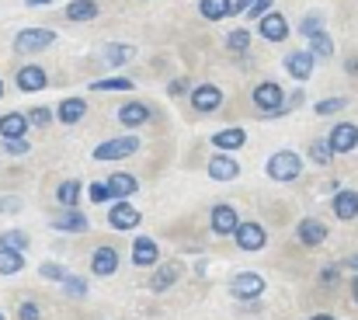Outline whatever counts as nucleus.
<instances>
[{
    "instance_id": "1",
    "label": "nucleus",
    "mask_w": 358,
    "mask_h": 320,
    "mask_svg": "<svg viewBox=\"0 0 358 320\" xmlns=\"http://www.w3.org/2000/svg\"><path fill=\"white\" fill-rule=\"evenodd\" d=\"M299 171H303V160L292 150H278L268 160V178H275V181H292V178H299Z\"/></svg>"
},
{
    "instance_id": "2",
    "label": "nucleus",
    "mask_w": 358,
    "mask_h": 320,
    "mask_svg": "<svg viewBox=\"0 0 358 320\" xmlns=\"http://www.w3.org/2000/svg\"><path fill=\"white\" fill-rule=\"evenodd\" d=\"M52 42H56V32H49V28H24V32H17L14 49L17 53H42Z\"/></svg>"
},
{
    "instance_id": "3",
    "label": "nucleus",
    "mask_w": 358,
    "mask_h": 320,
    "mask_svg": "<svg viewBox=\"0 0 358 320\" xmlns=\"http://www.w3.org/2000/svg\"><path fill=\"white\" fill-rule=\"evenodd\" d=\"M254 105L261 108V111H268V115H282V105H285V98H282V88L275 84V81H264V84H257L254 88Z\"/></svg>"
},
{
    "instance_id": "4",
    "label": "nucleus",
    "mask_w": 358,
    "mask_h": 320,
    "mask_svg": "<svg viewBox=\"0 0 358 320\" xmlns=\"http://www.w3.org/2000/svg\"><path fill=\"white\" fill-rule=\"evenodd\" d=\"M136 150H139V139H136V136H119V139L101 143V146L94 150V160H122V157H129V153H136Z\"/></svg>"
},
{
    "instance_id": "5",
    "label": "nucleus",
    "mask_w": 358,
    "mask_h": 320,
    "mask_svg": "<svg viewBox=\"0 0 358 320\" xmlns=\"http://www.w3.org/2000/svg\"><path fill=\"white\" fill-rule=\"evenodd\" d=\"M327 146H331V153H352L358 146V125L355 122H338L331 139H327Z\"/></svg>"
},
{
    "instance_id": "6",
    "label": "nucleus",
    "mask_w": 358,
    "mask_h": 320,
    "mask_svg": "<svg viewBox=\"0 0 358 320\" xmlns=\"http://www.w3.org/2000/svg\"><path fill=\"white\" fill-rule=\"evenodd\" d=\"M234 237H237V244L243 251H261V247L268 244V233H264L261 223H237Z\"/></svg>"
},
{
    "instance_id": "7",
    "label": "nucleus",
    "mask_w": 358,
    "mask_h": 320,
    "mask_svg": "<svg viewBox=\"0 0 358 320\" xmlns=\"http://www.w3.org/2000/svg\"><path fill=\"white\" fill-rule=\"evenodd\" d=\"M14 81H17V88H21V91H28V95H35V91H42V88L49 84V77H45V70H42V67H35V63H28V67H21Z\"/></svg>"
},
{
    "instance_id": "8",
    "label": "nucleus",
    "mask_w": 358,
    "mask_h": 320,
    "mask_svg": "<svg viewBox=\"0 0 358 320\" xmlns=\"http://www.w3.org/2000/svg\"><path fill=\"white\" fill-rule=\"evenodd\" d=\"M264 293V279L261 275H254V272H243L234 279V296L237 300H257Z\"/></svg>"
},
{
    "instance_id": "9",
    "label": "nucleus",
    "mask_w": 358,
    "mask_h": 320,
    "mask_svg": "<svg viewBox=\"0 0 358 320\" xmlns=\"http://www.w3.org/2000/svg\"><path fill=\"white\" fill-rule=\"evenodd\" d=\"M192 105H195V111H216L223 105V91L213 88V84H202V88L192 91Z\"/></svg>"
},
{
    "instance_id": "10",
    "label": "nucleus",
    "mask_w": 358,
    "mask_h": 320,
    "mask_svg": "<svg viewBox=\"0 0 358 320\" xmlns=\"http://www.w3.org/2000/svg\"><path fill=\"white\" fill-rule=\"evenodd\" d=\"M296 237H299V244L317 247V244H324V240H327V226H324L320 219H303V223L296 226Z\"/></svg>"
},
{
    "instance_id": "11",
    "label": "nucleus",
    "mask_w": 358,
    "mask_h": 320,
    "mask_svg": "<svg viewBox=\"0 0 358 320\" xmlns=\"http://www.w3.org/2000/svg\"><path fill=\"white\" fill-rule=\"evenodd\" d=\"M108 223H112L115 230H136V226H139V209L129 206V202H115L112 213H108Z\"/></svg>"
},
{
    "instance_id": "12",
    "label": "nucleus",
    "mask_w": 358,
    "mask_h": 320,
    "mask_svg": "<svg viewBox=\"0 0 358 320\" xmlns=\"http://www.w3.org/2000/svg\"><path fill=\"white\" fill-rule=\"evenodd\" d=\"M261 35H264L268 42H282V39L289 35V21H285L282 14H275V11H268V14L261 18Z\"/></svg>"
},
{
    "instance_id": "13",
    "label": "nucleus",
    "mask_w": 358,
    "mask_h": 320,
    "mask_svg": "<svg viewBox=\"0 0 358 320\" xmlns=\"http://www.w3.org/2000/svg\"><path fill=\"white\" fill-rule=\"evenodd\" d=\"M24 132H28V118H24L21 111L0 115V136H3V139H24Z\"/></svg>"
},
{
    "instance_id": "14",
    "label": "nucleus",
    "mask_w": 358,
    "mask_h": 320,
    "mask_svg": "<svg viewBox=\"0 0 358 320\" xmlns=\"http://www.w3.org/2000/svg\"><path fill=\"white\" fill-rule=\"evenodd\" d=\"M91 268H94V275H112L115 268H119V251L115 247H98L94 251V258H91Z\"/></svg>"
},
{
    "instance_id": "15",
    "label": "nucleus",
    "mask_w": 358,
    "mask_h": 320,
    "mask_svg": "<svg viewBox=\"0 0 358 320\" xmlns=\"http://www.w3.org/2000/svg\"><path fill=\"white\" fill-rule=\"evenodd\" d=\"M52 226L63 230V233H84L87 230V216L80 213V209H63V213L52 219Z\"/></svg>"
},
{
    "instance_id": "16",
    "label": "nucleus",
    "mask_w": 358,
    "mask_h": 320,
    "mask_svg": "<svg viewBox=\"0 0 358 320\" xmlns=\"http://www.w3.org/2000/svg\"><path fill=\"white\" fill-rule=\"evenodd\" d=\"M209 174L216 178V181H234L240 174V164L234 157H227V153H220V157H213L209 160Z\"/></svg>"
},
{
    "instance_id": "17",
    "label": "nucleus",
    "mask_w": 358,
    "mask_h": 320,
    "mask_svg": "<svg viewBox=\"0 0 358 320\" xmlns=\"http://www.w3.org/2000/svg\"><path fill=\"white\" fill-rule=\"evenodd\" d=\"M237 209L234 206H216L213 209V233H220V237H227V233H234L237 230Z\"/></svg>"
},
{
    "instance_id": "18",
    "label": "nucleus",
    "mask_w": 358,
    "mask_h": 320,
    "mask_svg": "<svg viewBox=\"0 0 358 320\" xmlns=\"http://www.w3.org/2000/svg\"><path fill=\"white\" fill-rule=\"evenodd\" d=\"M285 70H289L296 81H310V74H313V56H310V53H289V56H285Z\"/></svg>"
},
{
    "instance_id": "19",
    "label": "nucleus",
    "mask_w": 358,
    "mask_h": 320,
    "mask_svg": "<svg viewBox=\"0 0 358 320\" xmlns=\"http://www.w3.org/2000/svg\"><path fill=\"white\" fill-rule=\"evenodd\" d=\"M132 261H136L139 268L157 265V240H150V237H136V244H132Z\"/></svg>"
},
{
    "instance_id": "20",
    "label": "nucleus",
    "mask_w": 358,
    "mask_h": 320,
    "mask_svg": "<svg viewBox=\"0 0 358 320\" xmlns=\"http://www.w3.org/2000/svg\"><path fill=\"white\" fill-rule=\"evenodd\" d=\"M178 275H181V265H178V261H164V265L157 268V275H153V282H150V289H157V293H164V289H171V286L178 282Z\"/></svg>"
},
{
    "instance_id": "21",
    "label": "nucleus",
    "mask_w": 358,
    "mask_h": 320,
    "mask_svg": "<svg viewBox=\"0 0 358 320\" xmlns=\"http://www.w3.org/2000/svg\"><path fill=\"white\" fill-rule=\"evenodd\" d=\"M119 122L122 125H129V129H136V125L150 122V108L143 105V102H129V105L119 108Z\"/></svg>"
},
{
    "instance_id": "22",
    "label": "nucleus",
    "mask_w": 358,
    "mask_h": 320,
    "mask_svg": "<svg viewBox=\"0 0 358 320\" xmlns=\"http://www.w3.org/2000/svg\"><path fill=\"white\" fill-rule=\"evenodd\" d=\"M108 188H112V199H119V202H125L129 195H136L139 181H136L132 174H112V178H108Z\"/></svg>"
},
{
    "instance_id": "23",
    "label": "nucleus",
    "mask_w": 358,
    "mask_h": 320,
    "mask_svg": "<svg viewBox=\"0 0 358 320\" xmlns=\"http://www.w3.org/2000/svg\"><path fill=\"white\" fill-rule=\"evenodd\" d=\"M331 206H334V216H338V219H355L358 216V195L355 192H338Z\"/></svg>"
},
{
    "instance_id": "24",
    "label": "nucleus",
    "mask_w": 358,
    "mask_h": 320,
    "mask_svg": "<svg viewBox=\"0 0 358 320\" xmlns=\"http://www.w3.org/2000/svg\"><path fill=\"white\" fill-rule=\"evenodd\" d=\"M199 11H202L206 21H223V18L234 14V4H230V0H202Z\"/></svg>"
},
{
    "instance_id": "25",
    "label": "nucleus",
    "mask_w": 358,
    "mask_h": 320,
    "mask_svg": "<svg viewBox=\"0 0 358 320\" xmlns=\"http://www.w3.org/2000/svg\"><path fill=\"white\" fill-rule=\"evenodd\" d=\"M243 143H247V132L243 129H223V132L213 136V146L216 150H240Z\"/></svg>"
},
{
    "instance_id": "26",
    "label": "nucleus",
    "mask_w": 358,
    "mask_h": 320,
    "mask_svg": "<svg viewBox=\"0 0 358 320\" xmlns=\"http://www.w3.org/2000/svg\"><path fill=\"white\" fill-rule=\"evenodd\" d=\"M66 18H70V21H94V18H98V4H94V0H70Z\"/></svg>"
},
{
    "instance_id": "27",
    "label": "nucleus",
    "mask_w": 358,
    "mask_h": 320,
    "mask_svg": "<svg viewBox=\"0 0 358 320\" xmlns=\"http://www.w3.org/2000/svg\"><path fill=\"white\" fill-rule=\"evenodd\" d=\"M84 111H87V102H84V98H66V102L59 105V122L73 125V122L84 118Z\"/></svg>"
},
{
    "instance_id": "28",
    "label": "nucleus",
    "mask_w": 358,
    "mask_h": 320,
    "mask_svg": "<svg viewBox=\"0 0 358 320\" xmlns=\"http://www.w3.org/2000/svg\"><path fill=\"white\" fill-rule=\"evenodd\" d=\"M56 199H59V206H63V209H73V206H77V199H80V181H77V178L63 181V185L56 188Z\"/></svg>"
},
{
    "instance_id": "29",
    "label": "nucleus",
    "mask_w": 358,
    "mask_h": 320,
    "mask_svg": "<svg viewBox=\"0 0 358 320\" xmlns=\"http://www.w3.org/2000/svg\"><path fill=\"white\" fill-rule=\"evenodd\" d=\"M21 268H24V254L0 247V275H17Z\"/></svg>"
},
{
    "instance_id": "30",
    "label": "nucleus",
    "mask_w": 358,
    "mask_h": 320,
    "mask_svg": "<svg viewBox=\"0 0 358 320\" xmlns=\"http://www.w3.org/2000/svg\"><path fill=\"white\" fill-rule=\"evenodd\" d=\"M310 56H324V60L334 56V42H331V35H327L324 28L310 35Z\"/></svg>"
},
{
    "instance_id": "31",
    "label": "nucleus",
    "mask_w": 358,
    "mask_h": 320,
    "mask_svg": "<svg viewBox=\"0 0 358 320\" xmlns=\"http://www.w3.org/2000/svg\"><path fill=\"white\" fill-rule=\"evenodd\" d=\"M0 247H7V251H24V247H28V233H21V230H3V233H0Z\"/></svg>"
},
{
    "instance_id": "32",
    "label": "nucleus",
    "mask_w": 358,
    "mask_h": 320,
    "mask_svg": "<svg viewBox=\"0 0 358 320\" xmlns=\"http://www.w3.org/2000/svg\"><path fill=\"white\" fill-rule=\"evenodd\" d=\"M132 46H108L105 49V63H112V67H122V63H129L132 60Z\"/></svg>"
},
{
    "instance_id": "33",
    "label": "nucleus",
    "mask_w": 358,
    "mask_h": 320,
    "mask_svg": "<svg viewBox=\"0 0 358 320\" xmlns=\"http://www.w3.org/2000/svg\"><path fill=\"white\" fill-rule=\"evenodd\" d=\"M91 88H94V91H129L132 81H129V77H108V81H94Z\"/></svg>"
},
{
    "instance_id": "34",
    "label": "nucleus",
    "mask_w": 358,
    "mask_h": 320,
    "mask_svg": "<svg viewBox=\"0 0 358 320\" xmlns=\"http://www.w3.org/2000/svg\"><path fill=\"white\" fill-rule=\"evenodd\" d=\"M227 46H230L234 53H247V46H250V32H247V28L230 32V35H227Z\"/></svg>"
},
{
    "instance_id": "35",
    "label": "nucleus",
    "mask_w": 358,
    "mask_h": 320,
    "mask_svg": "<svg viewBox=\"0 0 358 320\" xmlns=\"http://www.w3.org/2000/svg\"><path fill=\"white\" fill-rule=\"evenodd\" d=\"M38 275H42V279H49V282H63V279H66L63 265H56V261H45V265L38 268Z\"/></svg>"
},
{
    "instance_id": "36",
    "label": "nucleus",
    "mask_w": 358,
    "mask_h": 320,
    "mask_svg": "<svg viewBox=\"0 0 358 320\" xmlns=\"http://www.w3.org/2000/svg\"><path fill=\"white\" fill-rule=\"evenodd\" d=\"M63 289H66L70 296H77V300H80V296L87 293V282H84L80 275H66V279H63Z\"/></svg>"
},
{
    "instance_id": "37",
    "label": "nucleus",
    "mask_w": 358,
    "mask_h": 320,
    "mask_svg": "<svg viewBox=\"0 0 358 320\" xmlns=\"http://www.w3.org/2000/svg\"><path fill=\"white\" fill-rule=\"evenodd\" d=\"M24 118H28V125H42V129H45V125L52 122V111H49V108H31Z\"/></svg>"
},
{
    "instance_id": "38",
    "label": "nucleus",
    "mask_w": 358,
    "mask_h": 320,
    "mask_svg": "<svg viewBox=\"0 0 358 320\" xmlns=\"http://www.w3.org/2000/svg\"><path fill=\"white\" fill-rule=\"evenodd\" d=\"M108 199H112L108 181H94V185H91V202H98V206H101V202H108Z\"/></svg>"
},
{
    "instance_id": "39",
    "label": "nucleus",
    "mask_w": 358,
    "mask_h": 320,
    "mask_svg": "<svg viewBox=\"0 0 358 320\" xmlns=\"http://www.w3.org/2000/svg\"><path fill=\"white\" fill-rule=\"evenodd\" d=\"M345 105H348L345 98H327V102H320V105H317V115H334V111H341Z\"/></svg>"
},
{
    "instance_id": "40",
    "label": "nucleus",
    "mask_w": 358,
    "mask_h": 320,
    "mask_svg": "<svg viewBox=\"0 0 358 320\" xmlns=\"http://www.w3.org/2000/svg\"><path fill=\"white\" fill-rule=\"evenodd\" d=\"M3 150L14 153V157H21V153H28L31 146H28V139H3Z\"/></svg>"
},
{
    "instance_id": "41",
    "label": "nucleus",
    "mask_w": 358,
    "mask_h": 320,
    "mask_svg": "<svg viewBox=\"0 0 358 320\" xmlns=\"http://www.w3.org/2000/svg\"><path fill=\"white\" fill-rule=\"evenodd\" d=\"M310 157H313L317 164H331V157H334V153H331V146H327V143H313V153H310Z\"/></svg>"
},
{
    "instance_id": "42",
    "label": "nucleus",
    "mask_w": 358,
    "mask_h": 320,
    "mask_svg": "<svg viewBox=\"0 0 358 320\" xmlns=\"http://www.w3.org/2000/svg\"><path fill=\"white\" fill-rule=\"evenodd\" d=\"M268 7H271V0H254V4H250V7H247V14H250V18H257V21H261V18H264V14H268Z\"/></svg>"
},
{
    "instance_id": "43",
    "label": "nucleus",
    "mask_w": 358,
    "mask_h": 320,
    "mask_svg": "<svg viewBox=\"0 0 358 320\" xmlns=\"http://www.w3.org/2000/svg\"><path fill=\"white\" fill-rule=\"evenodd\" d=\"M42 314H38V307L35 303H21V310H17V320H38Z\"/></svg>"
},
{
    "instance_id": "44",
    "label": "nucleus",
    "mask_w": 358,
    "mask_h": 320,
    "mask_svg": "<svg viewBox=\"0 0 358 320\" xmlns=\"http://www.w3.org/2000/svg\"><path fill=\"white\" fill-rule=\"evenodd\" d=\"M299 28H303V35H313V32H320V14H310V18H306Z\"/></svg>"
},
{
    "instance_id": "45",
    "label": "nucleus",
    "mask_w": 358,
    "mask_h": 320,
    "mask_svg": "<svg viewBox=\"0 0 358 320\" xmlns=\"http://www.w3.org/2000/svg\"><path fill=\"white\" fill-rule=\"evenodd\" d=\"M17 209H21V199H14V195L0 199V213H17Z\"/></svg>"
},
{
    "instance_id": "46",
    "label": "nucleus",
    "mask_w": 358,
    "mask_h": 320,
    "mask_svg": "<svg viewBox=\"0 0 358 320\" xmlns=\"http://www.w3.org/2000/svg\"><path fill=\"white\" fill-rule=\"evenodd\" d=\"M320 282H324V286H334V282H338V268H327V272H320Z\"/></svg>"
},
{
    "instance_id": "47",
    "label": "nucleus",
    "mask_w": 358,
    "mask_h": 320,
    "mask_svg": "<svg viewBox=\"0 0 358 320\" xmlns=\"http://www.w3.org/2000/svg\"><path fill=\"white\" fill-rule=\"evenodd\" d=\"M167 91H171V95H185V91H188V81H171Z\"/></svg>"
},
{
    "instance_id": "48",
    "label": "nucleus",
    "mask_w": 358,
    "mask_h": 320,
    "mask_svg": "<svg viewBox=\"0 0 358 320\" xmlns=\"http://www.w3.org/2000/svg\"><path fill=\"white\" fill-rule=\"evenodd\" d=\"M250 4H254V0H237V4H234V11H247Z\"/></svg>"
},
{
    "instance_id": "49",
    "label": "nucleus",
    "mask_w": 358,
    "mask_h": 320,
    "mask_svg": "<svg viewBox=\"0 0 358 320\" xmlns=\"http://www.w3.org/2000/svg\"><path fill=\"white\" fill-rule=\"evenodd\" d=\"M28 7H45V4H52V0H24Z\"/></svg>"
},
{
    "instance_id": "50",
    "label": "nucleus",
    "mask_w": 358,
    "mask_h": 320,
    "mask_svg": "<svg viewBox=\"0 0 358 320\" xmlns=\"http://www.w3.org/2000/svg\"><path fill=\"white\" fill-rule=\"evenodd\" d=\"M345 265H348V268H352V272H358V254H355V258H348V261H345Z\"/></svg>"
},
{
    "instance_id": "51",
    "label": "nucleus",
    "mask_w": 358,
    "mask_h": 320,
    "mask_svg": "<svg viewBox=\"0 0 358 320\" xmlns=\"http://www.w3.org/2000/svg\"><path fill=\"white\" fill-rule=\"evenodd\" d=\"M352 293H355V303H358V275L352 279Z\"/></svg>"
},
{
    "instance_id": "52",
    "label": "nucleus",
    "mask_w": 358,
    "mask_h": 320,
    "mask_svg": "<svg viewBox=\"0 0 358 320\" xmlns=\"http://www.w3.org/2000/svg\"><path fill=\"white\" fill-rule=\"evenodd\" d=\"M310 320H334L331 314H317V317H310Z\"/></svg>"
},
{
    "instance_id": "53",
    "label": "nucleus",
    "mask_w": 358,
    "mask_h": 320,
    "mask_svg": "<svg viewBox=\"0 0 358 320\" xmlns=\"http://www.w3.org/2000/svg\"><path fill=\"white\" fill-rule=\"evenodd\" d=\"M0 98H3V84H0Z\"/></svg>"
},
{
    "instance_id": "54",
    "label": "nucleus",
    "mask_w": 358,
    "mask_h": 320,
    "mask_svg": "<svg viewBox=\"0 0 358 320\" xmlns=\"http://www.w3.org/2000/svg\"><path fill=\"white\" fill-rule=\"evenodd\" d=\"M0 320H7V317H3V314H0Z\"/></svg>"
}]
</instances>
